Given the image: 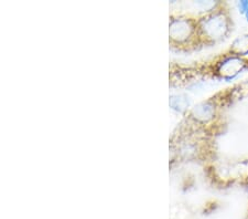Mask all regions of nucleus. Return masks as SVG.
Instances as JSON below:
<instances>
[{
    "label": "nucleus",
    "mask_w": 248,
    "mask_h": 219,
    "mask_svg": "<svg viewBox=\"0 0 248 219\" xmlns=\"http://www.w3.org/2000/svg\"><path fill=\"white\" fill-rule=\"evenodd\" d=\"M229 27V18L223 13H217L207 16L202 20L200 31L206 39L215 41V40L222 39L230 29Z\"/></svg>",
    "instance_id": "f257e3e1"
},
{
    "label": "nucleus",
    "mask_w": 248,
    "mask_h": 219,
    "mask_svg": "<svg viewBox=\"0 0 248 219\" xmlns=\"http://www.w3.org/2000/svg\"><path fill=\"white\" fill-rule=\"evenodd\" d=\"M241 6H242V8H243V13L245 14V16H246V19H247V21H248V1H245V2H242L241 3Z\"/></svg>",
    "instance_id": "f03ea898"
}]
</instances>
